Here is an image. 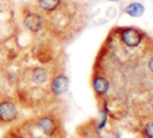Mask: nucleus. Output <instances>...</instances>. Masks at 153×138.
Here are the masks:
<instances>
[{"label":"nucleus","mask_w":153,"mask_h":138,"mask_svg":"<svg viewBox=\"0 0 153 138\" xmlns=\"http://www.w3.org/2000/svg\"><path fill=\"white\" fill-rule=\"evenodd\" d=\"M121 40L127 47L135 48L142 42V34L137 29L126 28L121 31Z\"/></svg>","instance_id":"obj_2"},{"label":"nucleus","mask_w":153,"mask_h":138,"mask_svg":"<svg viewBox=\"0 0 153 138\" xmlns=\"http://www.w3.org/2000/svg\"><path fill=\"white\" fill-rule=\"evenodd\" d=\"M36 4L41 11L45 13H51L61 6L62 0H36Z\"/></svg>","instance_id":"obj_6"},{"label":"nucleus","mask_w":153,"mask_h":138,"mask_svg":"<svg viewBox=\"0 0 153 138\" xmlns=\"http://www.w3.org/2000/svg\"><path fill=\"white\" fill-rule=\"evenodd\" d=\"M123 12L127 13L128 16L130 17H134V18H139L145 12V6L139 2V1H134V2H130L124 8H123Z\"/></svg>","instance_id":"obj_7"},{"label":"nucleus","mask_w":153,"mask_h":138,"mask_svg":"<svg viewBox=\"0 0 153 138\" xmlns=\"http://www.w3.org/2000/svg\"><path fill=\"white\" fill-rule=\"evenodd\" d=\"M109 1H111V2H114V1H115V2H116V1H121V0H109Z\"/></svg>","instance_id":"obj_11"},{"label":"nucleus","mask_w":153,"mask_h":138,"mask_svg":"<svg viewBox=\"0 0 153 138\" xmlns=\"http://www.w3.org/2000/svg\"><path fill=\"white\" fill-rule=\"evenodd\" d=\"M30 79L33 84H37V85L44 84L48 80V71L41 66L33 67L30 72Z\"/></svg>","instance_id":"obj_5"},{"label":"nucleus","mask_w":153,"mask_h":138,"mask_svg":"<svg viewBox=\"0 0 153 138\" xmlns=\"http://www.w3.org/2000/svg\"><path fill=\"white\" fill-rule=\"evenodd\" d=\"M36 125H37L38 130H41L47 136H53L56 132V130H57L56 122L51 118H49V116H42V118H39L37 120Z\"/></svg>","instance_id":"obj_4"},{"label":"nucleus","mask_w":153,"mask_h":138,"mask_svg":"<svg viewBox=\"0 0 153 138\" xmlns=\"http://www.w3.org/2000/svg\"><path fill=\"white\" fill-rule=\"evenodd\" d=\"M68 84H69V80L65 74H57L51 79L50 89H51L54 95L60 96V95H62L67 91Z\"/></svg>","instance_id":"obj_3"},{"label":"nucleus","mask_w":153,"mask_h":138,"mask_svg":"<svg viewBox=\"0 0 153 138\" xmlns=\"http://www.w3.org/2000/svg\"><path fill=\"white\" fill-rule=\"evenodd\" d=\"M148 68L153 72V56L149 59V61H148Z\"/></svg>","instance_id":"obj_10"},{"label":"nucleus","mask_w":153,"mask_h":138,"mask_svg":"<svg viewBox=\"0 0 153 138\" xmlns=\"http://www.w3.org/2000/svg\"><path fill=\"white\" fill-rule=\"evenodd\" d=\"M23 24L30 32L37 34L43 28V17L36 11H27L23 17Z\"/></svg>","instance_id":"obj_1"},{"label":"nucleus","mask_w":153,"mask_h":138,"mask_svg":"<svg viewBox=\"0 0 153 138\" xmlns=\"http://www.w3.org/2000/svg\"><path fill=\"white\" fill-rule=\"evenodd\" d=\"M109 86H110L109 80H108L105 77L99 76V77H97V78L93 80V89H94V91H96L98 95H104L105 92H108Z\"/></svg>","instance_id":"obj_8"},{"label":"nucleus","mask_w":153,"mask_h":138,"mask_svg":"<svg viewBox=\"0 0 153 138\" xmlns=\"http://www.w3.org/2000/svg\"><path fill=\"white\" fill-rule=\"evenodd\" d=\"M145 133L148 138H153V122H149L145 126Z\"/></svg>","instance_id":"obj_9"}]
</instances>
